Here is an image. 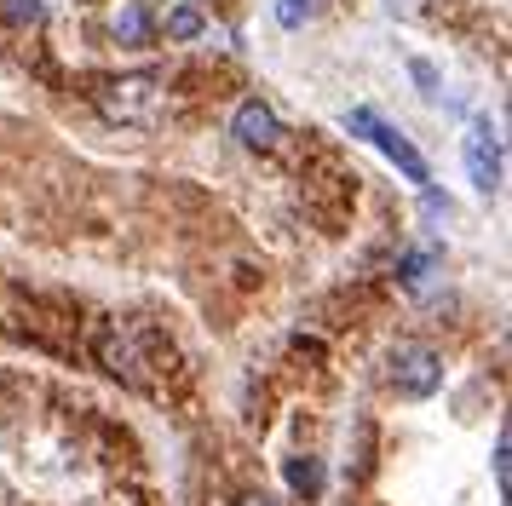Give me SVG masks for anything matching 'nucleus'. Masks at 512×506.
Here are the masks:
<instances>
[{
  "mask_svg": "<svg viewBox=\"0 0 512 506\" xmlns=\"http://www.w3.org/2000/svg\"><path fill=\"white\" fill-rule=\"evenodd\" d=\"M432 271H438V253H432V248H420V253H409V259H403V282H409V288H426V282H432Z\"/></svg>",
  "mask_w": 512,
  "mask_h": 506,
  "instance_id": "obj_9",
  "label": "nucleus"
},
{
  "mask_svg": "<svg viewBox=\"0 0 512 506\" xmlns=\"http://www.w3.org/2000/svg\"><path fill=\"white\" fill-rule=\"evenodd\" d=\"M98 368H110L121 386H150V351H144V328L139 322H110L104 334L93 340Z\"/></svg>",
  "mask_w": 512,
  "mask_h": 506,
  "instance_id": "obj_3",
  "label": "nucleus"
},
{
  "mask_svg": "<svg viewBox=\"0 0 512 506\" xmlns=\"http://www.w3.org/2000/svg\"><path fill=\"white\" fill-rule=\"evenodd\" d=\"M236 506H282V501H271V495H242Z\"/></svg>",
  "mask_w": 512,
  "mask_h": 506,
  "instance_id": "obj_15",
  "label": "nucleus"
},
{
  "mask_svg": "<svg viewBox=\"0 0 512 506\" xmlns=\"http://www.w3.org/2000/svg\"><path fill=\"white\" fill-rule=\"evenodd\" d=\"M346 133H351V138H369V144H374L386 161H397V173H403L409 184H426V156H420L415 144L397 133V127H392L380 110H369V104L346 110Z\"/></svg>",
  "mask_w": 512,
  "mask_h": 506,
  "instance_id": "obj_2",
  "label": "nucleus"
},
{
  "mask_svg": "<svg viewBox=\"0 0 512 506\" xmlns=\"http://www.w3.org/2000/svg\"><path fill=\"white\" fill-rule=\"evenodd\" d=\"M162 98H167L162 75H121V81L98 87V110L110 121H121V127H150L162 115Z\"/></svg>",
  "mask_w": 512,
  "mask_h": 506,
  "instance_id": "obj_1",
  "label": "nucleus"
},
{
  "mask_svg": "<svg viewBox=\"0 0 512 506\" xmlns=\"http://www.w3.org/2000/svg\"><path fill=\"white\" fill-rule=\"evenodd\" d=\"M386 380H392L397 397H432L443 386V357L426 340H403L386 363Z\"/></svg>",
  "mask_w": 512,
  "mask_h": 506,
  "instance_id": "obj_4",
  "label": "nucleus"
},
{
  "mask_svg": "<svg viewBox=\"0 0 512 506\" xmlns=\"http://www.w3.org/2000/svg\"><path fill=\"white\" fill-rule=\"evenodd\" d=\"M0 18L29 29V23H41V0H0Z\"/></svg>",
  "mask_w": 512,
  "mask_h": 506,
  "instance_id": "obj_12",
  "label": "nucleus"
},
{
  "mask_svg": "<svg viewBox=\"0 0 512 506\" xmlns=\"http://www.w3.org/2000/svg\"><path fill=\"white\" fill-rule=\"evenodd\" d=\"M116 35H121L127 46H144V41H150V12H144L139 0H133V6L116 18Z\"/></svg>",
  "mask_w": 512,
  "mask_h": 506,
  "instance_id": "obj_8",
  "label": "nucleus"
},
{
  "mask_svg": "<svg viewBox=\"0 0 512 506\" xmlns=\"http://www.w3.org/2000/svg\"><path fill=\"white\" fill-rule=\"evenodd\" d=\"M231 133H236V144H248V150H271V144L282 138L277 110H271V104H259V98H242L236 115H231Z\"/></svg>",
  "mask_w": 512,
  "mask_h": 506,
  "instance_id": "obj_6",
  "label": "nucleus"
},
{
  "mask_svg": "<svg viewBox=\"0 0 512 506\" xmlns=\"http://www.w3.org/2000/svg\"><path fill=\"white\" fill-rule=\"evenodd\" d=\"M167 35H173V41H196V35H202V12H196V6L167 12Z\"/></svg>",
  "mask_w": 512,
  "mask_h": 506,
  "instance_id": "obj_10",
  "label": "nucleus"
},
{
  "mask_svg": "<svg viewBox=\"0 0 512 506\" xmlns=\"http://www.w3.org/2000/svg\"><path fill=\"white\" fill-rule=\"evenodd\" d=\"M466 173L484 196L501 190V138H495L489 121H472V133H466Z\"/></svg>",
  "mask_w": 512,
  "mask_h": 506,
  "instance_id": "obj_5",
  "label": "nucleus"
},
{
  "mask_svg": "<svg viewBox=\"0 0 512 506\" xmlns=\"http://www.w3.org/2000/svg\"><path fill=\"white\" fill-rule=\"evenodd\" d=\"M317 6H323V0H277V23L282 29H300V23L317 18Z\"/></svg>",
  "mask_w": 512,
  "mask_h": 506,
  "instance_id": "obj_11",
  "label": "nucleus"
},
{
  "mask_svg": "<svg viewBox=\"0 0 512 506\" xmlns=\"http://www.w3.org/2000/svg\"><path fill=\"white\" fill-rule=\"evenodd\" d=\"M409 69H415V81H420L426 92H438V69H432V64H420V58H415Z\"/></svg>",
  "mask_w": 512,
  "mask_h": 506,
  "instance_id": "obj_14",
  "label": "nucleus"
},
{
  "mask_svg": "<svg viewBox=\"0 0 512 506\" xmlns=\"http://www.w3.org/2000/svg\"><path fill=\"white\" fill-rule=\"evenodd\" d=\"M288 483H294V495H305V501H317V495L328 489L323 460H317V455H294V460H288Z\"/></svg>",
  "mask_w": 512,
  "mask_h": 506,
  "instance_id": "obj_7",
  "label": "nucleus"
},
{
  "mask_svg": "<svg viewBox=\"0 0 512 506\" xmlns=\"http://www.w3.org/2000/svg\"><path fill=\"white\" fill-rule=\"evenodd\" d=\"M507 460H512V443H507V432H501L495 437V483H501V495H507V478H512Z\"/></svg>",
  "mask_w": 512,
  "mask_h": 506,
  "instance_id": "obj_13",
  "label": "nucleus"
}]
</instances>
